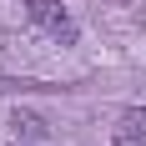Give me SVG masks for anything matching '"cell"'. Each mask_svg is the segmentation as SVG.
<instances>
[{
	"label": "cell",
	"mask_w": 146,
	"mask_h": 146,
	"mask_svg": "<svg viewBox=\"0 0 146 146\" xmlns=\"http://www.w3.org/2000/svg\"><path fill=\"white\" fill-rule=\"evenodd\" d=\"M20 5H25V15L45 30V35H50V40H60V45H76V40H81V30H76L71 10H66L60 0H20Z\"/></svg>",
	"instance_id": "6da1fadb"
},
{
	"label": "cell",
	"mask_w": 146,
	"mask_h": 146,
	"mask_svg": "<svg viewBox=\"0 0 146 146\" xmlns=\"http://www.w3.org/2000/svg\"><path fill=\"white\" fill-rule=\"evenodd\" d=\"M121 131H126V136H146V106H136V111L121 116Z\"/></svg>",
	"instance_id": "7a4b0ae2"
},
{
	"label": "cell",
	"mask_w": 146,
	"mask_h": 146,
	"mask_svg": "<svg viewBox=\"0 0 146 146\" xmlns=\"http://www.w3.org/2000/svg\"><path fill=\"white\" fill-rule=\"evenodd\" d=\"M116 146H146V136H126V131H116Z\"/></svg>",
	"instance_id": "3957f363"
}]
</instances>
